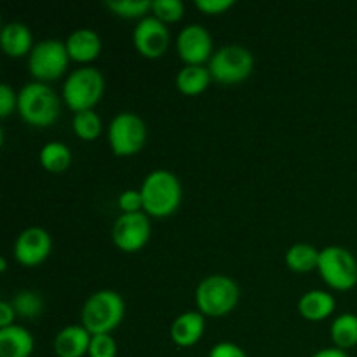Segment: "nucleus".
Masks as SVG:
<instances>
[{"label":"nucleus","mask_w":357,"mask_h":357,"mask_svg":"<svg viewBox=\"0 0 357 357\" xmlns=\"http://www.w3.org/2000/svg\"><path fill=\"white\" fill-rule=\"evenodd\" d=\"M73 131L79 138L86 142H93L101 132V119L94 110L77 112L73 117Z\"/></svg>","instance_id":"nucleus-24"},{"label":"nucleus","mask_w":357,"mask_h":357,"mask_svg":"<svg viewBox=\"0 0 357 357\" xmlns=\"http://www.w3.org/2000/svg\"><path fill=\"white\" fill-rule=\"evenodd\" d=\"M91 338L93 335L84 326H79V324L66 326L56 335L54 352L59 357H82L89 352Z\"/></svg>","instance_id":"nucleus-14"},{"label":"nucleus","mask_w":357,"mask_h":357,"mask_svg":"<svg viewBox=\"0 0 357 357\" xmlns=\"http://www.w3.org/2000/svg\"><path fill=\"white\" fill-rule=\"evenodd\" d=\"M14 107H17V94L9 84H2L0 86V117H9Z\"/></svg>","instance_id":"nucleus-30"},{"label":"nucleus","mask_w":357,"mask_h":357,"mask_svg":"<svg viewBox=\"0 0 357 357\" xmlns=\"http://www.w3.org/2000/svg\"><path fill=\"white\" fill-rule=\"evenodd\" d=\"M317 271L331 288L340 291L357 284V260L351 251L342 246H328L321 250Z\"/></svg>","instance_id":"nucleus-7"},{"label":"nucleus","mask_w":357,"mask_h":357,"mask_svg":"<svg viewBox=\"0 0 357 357\" xmlns=\"http://www.w3.org/2000/svg\"><path fill=\"white\" fill-rule=\"evenodd\" d=\"M209 80H211V73L204 65H187L178 72L176 87L183 94L194 96L209 86Z\"/></svg>","instance_id":"nucleus-20"},{"label":"nucleus","mask_w":357,"mask_h":357,"mask_svg":"<svg viewBox=\"0 0 357 357\" xmlns=\"http://www.w3.org/2000/svg\"><path fill=\"white\" fill-rule=\"evenodd\" d=\"M206 321L204 314L195 312H183L181 316H178L173 321V326H171V338L176 345L180 347H190V345L197 344L201 340L202 333H204Z\"/></svg>","instance_id":"nucleus-15"},{"label":"nucleus","mask_w":357,"mask_h":357,"mask_svg":"<svg viewBox=\"0 0 357 357\" xmlns=\"http://www.w3.org/2000/svg\"><path fill=\"white\" fill-rule=\"evenodd\" d=\"M239 302V286L227 275H209L199 282L195 289V303L199 312L206 316H225Z\"/></svg>","instance_id":"nucleus-4"},{"label":"nucleus","mask_w":357,"mask_h":357,"mask_svg":"<svg viewBox=\"0 0 357 357\" xmlns=\"http://www.w3.org/2000/svg\"><path fill=\"white\" fill-rule=\"evenodd\" d=\"M89 357H115L117 356V344L112 335H93L89 345Z\"/></svg>","instance_id":"nucleus-28"},{"label":"nucleus","mask_w":357,"mask_h":357,"mask_svg":"<svg viewBox=\"0 0 357 357\" xmlns=\"http://www.w3.org/2000/svg\"><path fill=\"white\" fill-rule=\"evenodd\" d=\"M17 110L28 124L47 128L59 115V98L47 84L30 82L17 94Z\"/></svg>","instance_id":"nucleus-3"},{"label":"nucleus","mask_w":357,"mask_h":357,"mask_svg":"<svg viewBox=\"0 0 357 357\" xmlns=\"http://www.w3.org/2000/svg\"><path fill=\"white\" fill-rule=\"evenodd\" d=\"M31 31L30 28L24 23H7L2 28V33H0V45H2L3 51L7 52L13 58H20L24 56L28 51H31Z\"/></svg>","instance_id":"nucleus-19"},{"label":"nucleus","mask_w":357,"mask_h":357,"mask_svg":"<svg viewBox=\"0 0 357 357\" xmlns=\"http://www.w3.org/2000/svg\"><path fill=\"white\" fill-rule=\"evenodd\" d=\"M107 7L121 17H145L152 9L150 0H108Z\"/></svg>","instance_id":"nucleus-26"},{"label":"nucleus","mask_w":357,"mask_h":357,"mask_svg":"<svg viewBox=\"0 0 357 357\" xmlns=\"http://www.w3.org/2000/svg\"><path fill=\"white\" fill-rule=\"evenodd\" d=\"M312 357H349L347 352L342 351V349H323V351L316 352Z\"/></svg>","instance_id":"nucleus-34"},{"label":"nucleus","mask_w":357,"mask_h":357,"mask_svg":"<svg viewBox=\"0 0 357 357\" xmlns=\"http://www.w3.org/2000/svg\"><path fill=\"white\" fill-rule=\"evenodd\" d=\"M40 162L51 173H61L72 162V152L61 142H51L42 146Z\"/></svg>","instance_id":"nucleus-23"},{"label":"nucleus","mask_w":357,"mask_h":357,"mask_svg":"<svg viewBox=\"0 0 357 357\" xmlns=\"http://www.w3.org/2000/svg\"><path fill=\"white\" fill-rule=\"evenodd\" d=\"M209 357H248L239 345L232 342H220L209 352Z\"/></svg>","instance_id":"nucleus-31"},{"label":"nucleus","mask_w":357,"mask_h":357,"mask_svg":"<svg viewBox=\"0 0 357 357\" xmlns=\"http://www.w3.org/2000/svg\"><path fill=\"white\" fill-rule=\"evenodd\" d=\"M150 234H152V225L145 213H122L114 223L112 239L122 251L135 253L149 243Z\"/></svg>","instance_id":"nucleus-10"},{"label":"nucleus","mask_w":357,"mask_h":357,"mask_svg":"<svg viewBox=\"0 0 357 357\" xmlns=\"http://www.w3.org/2000/svg\"><path fill=\"white\" fill-rule=\"evenodd\" d=\"M105 91L103 73L94 66L73 70L63 84V100L73 112L93 110Z\"/></svg>","instance_id":"nucleus-5"},{"label":"nucleus","mask_w":357,"mask_h":357,"mask_svg":"<svg viewBox=\"0 0 357 357\" xmlns=\"http://www.w3.org/2000/svg\"><path fill=\"white\" fill-rule=\"evenodd\" d=\"M331 340L338 349L345 351L357 345V316L342 314L331 323Z\"/></svg>","instance_id":"nucleus-22"},{"label":"nucleus","mask_w":357,"mask_h":357,"mask_svg":"<svg viewBox=\"0 0 357 357\" xmlns=\"http://www.w3.org/2000/svg\"><path fill=\"white\" fill-rule=\"evenodd\" d=\"M195 6L206 14H220L234 6V0H197Z\"/></svg>","instance_id":"nucleus-32"},{"label":"nucleus","mask_w":357,"mask_h":357,"mask_svg":"<svg viewBox=\"0 0 357 357\" xmlns=\"http://www.w3.org/2000/svg\"><path fill=\"white\" fill-rule=\"evenodd\" d=\"M335 307H337L335 296L331 293L323 291V289L307 291L305 295H302V298L298 302L300 314L309 321L326 319L328 316H331Z\"/></svg>","instance_id":"nucleus-18"},{"label":"nucleus","mask_w":357,"mask_h":357,"mask_svg":"<svg viewBox=\"0 0 357 357\" xmlns=\"http://www.w3.org/2000/svg\"><path fill=\"white\" fill-rule=\"evenodd\" d=\"M10 303L14 307V312L28 319H33L44 310V300L35 291H20Z\"/></svg>","instance_id":"nucleus-25"},{"label":"nucleus","mask_w":357,"mask_h":357,"mask_svg":"<svg viewBox=\"0 0 357 357\" xmlns=\"http://www.w3.org/2000/svg\"><path fill=\"white\" fill-rule=\"evenodd\" d=\"M51 248V236L40 227H30L17 236L14 244V257L24 267H35L49 257Z\"/></svg>","instance_id":"nucleus-13"},{"label":"nucleus","mask_w":357,"mask_h":357,"mask_svg":"<svg viewBox=\"0 0 357 357\" xmlns=\"http://www.w3.org/2000/svg\"><path fill=\"white\" fill-rule=\"evenodd\" d=\"M66 51L68 56L75 61H93L98 58L101 51V38L98 31L91 28H79L66 38Z\"/></svg>","instance_id":"nucleus-16"},{"label":"nucleus","mask_w":357,"mask_h":357,"mask_svg":"<svg viewBox=\"0 0 357 357\" xmlns=\"http://www.w3.org/2000/svg\"><path fill=\"white\" fill-rule=\"evenodd\" d=\"M176 49L187 65H202L213 56V38L202 24H187L178 35Z\"/></svg>","instance_id":"nucleus-12"},{"label":"nucleus","mask_w":357,"mask_h":357,"mask_svg":"<svg viewBox=\"0 0 357 357\" xmlns=\"http://www.w3.org/2000/svg\"><path fill=\"white\" fill-rule=\"evenodd\" d=\"M255 58L243 45L230 44L218 49L209 59V73L213 79L225 86L239 84L251 75Z\"/></svg>","instance_id":"nucleus-6"},{"label":"nucleus","mask_w":357,"mask_h":357,"mask_svg":"<svg viewBox=\"0 0 357 357\" xmlns=\"http://www.w3.org/2000/svg\"><path fill=\"white\" fill-rule=\"evenodd\" d=\"M14 307L13 303L6 302L2 300L0 302V328H7V326H13V321H14Z\"/></svg>","instance_id":"nucleus-33"},{"label":"nucleus","mask_w":357,"mask_h":357,"mask_svg":"<svg viewBox=\"0 0 357 357\" xmlns=\"http://www.w3.org/2000/svg\"><path fill=\"white\" fill-rule=\"evenodd\" d=\"M119 208L122 209V213H138L139 209H143V197L139 190H124L119 195Z\"/></svg>","instance_id":"nucleus-29"},{"label":"nucleus","mask_w":357,"mask_h":357,"mask_svg":"<svg viewBox=\"0 0 357 357\" xmlns=\"http://www.w3.org/2000/svg\"><path fill=\"white\" fill-rule=\"evenodd\" d=\"M153 16L159 17L164 23H173L183 16L185 6L181 0H153L152 2Z\"/></svg>","instance_id":"nucleus-27"},{"label":"nucleus","mask_w":357,"mask_h":357,"mask_svg":"<svg viewBox=\"0 0 357 357\" xmlns=\"http://www.w3.org/2000/svg\"><path fill=\"white\" fill-rule=\"evenodd\" d=\"M132 42L136 51L145 58H160L169 47V30L159 17L145 16L138 21L132 31Z\"/></svg>","instance_id":"nucleus-11"},{"label":"nucleus","mask_w":357,"mask_h":357,"mask_svg":"<svg viewBox=\"0 0 357 357\" xmlns=\"http://www.w3.org/2000/svg\"><path fill=\"white\" fill-rule=\"evenodd\" d=\"M146 142V126L139 115L121 112L108 126V143L117 155H135Z\"/></svg>","instance_id":"nucleus-9"},{"label":"nucleus","mask_w":357,"mask_h":357,"mask_svg":"<svg viewBox=\"0 0 357 357\" xmlns=\"http://www.w3.org/2000/svg\"><path fill=\"white\" fill-rule=\"evenodd\" d=\"M68 51H66L65 42L58 38H45L37 42L28 56V68L30 73L42 80H54L65 73L68 66Z\"/></svg>","instance_id":"nucleus-8"},{"label":"nucleus","mask_w":357,"mask_h":357,"mask_svg":"<svg viewBox=\"0 0 357 357\" xmlns=\"http://www.w3.org/2000/svg\"><path fill=\"white\" fill-rule=\"evenodd\" d=\"M124 300L117 291L101 289L93 293L82 307V326L91 335L110 333L124 317Z\"/></svg>","instance_id":"nucleus-2"},{"label":"nucleus","mask_w":357,"mask_h":357,"mask_svg":"<svg viewBox=\"0 0 357 357\" xmlns=\"http://www.w3.org/2000/svg\"><path fill=\"white\" fill-rule=\"evenodd\" d=\"M33 337L23 326L0 328V357H30L33 352Z\"/></svg>","instance_id":"nucleus-17"},{"label":"nucleus","mask_w":357,"mask_h":357,"mask_svg":"<svg viewBox=\"0 0 357 357\" xmlns=\"http://www.w3.org/2000/svg\"><path fill=\"white\" fill-rule=\"evenodd\" d=\"M143 209L146 215L167 216L178 209L181 202V183L171 171L155 169L145 178L142 188Z\"/></svg>","instance_id":"nucleus-1"},{"label":"nucleus","mask_w":357,"mask_h":357,"mask_svg":"<svg viewBox=\"0 0 357 357\" xmlns=\"http://www.w3.org/2000/svg\"><path fill=\"white\" fill-rule=\"evenodd\" d=\"M319 255L321 251H317L310 244H293L288 250V253H286V265L295 272H310L314 268H317Z\"/></svg>","instance_id":"nucleus-21"}]
</instances>
